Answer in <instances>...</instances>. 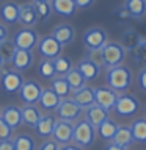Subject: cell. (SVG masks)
I'll return each mask as SVG.
<instances>
[{
    "instance_id": "6da1fadb",
    "label": "cell",
    "mask_w": 146,
    "mask_h": 150,
    "mask_svg": "<svg viewBox=\"0 0 146 150\" xmlns=\"http://www.w3.org/2000/svg\"><path fill=\"white\" fill-rule=\"evenodd\" d=\"M105 81H107V86L112 88L113 91L124 92L132 84V72L126 66H121V64L115 66V67L107 69Z\"/></svg>"
},
{
    "instance_id": "7a4b0ae2",
    "label": "cell",
    "mask_w": 146,
    "mask_h": 150,
    "mask_svg": "<svg viewBox=\"0 0 146 150\" xmlns=\"http://www.w3.org/2000/svg\"><path fill=\"white\" fill-rule=\"evenodd\" d=\"M96 139V128L89 124L87 119L77 120L74 124V134H72V142L80 145L82 149L91 147Z\"/></svg>"
},
{
    "instance_id": "3957f363",
    "label": "cell",
    "mask_w": 146,
    "mask_h": 150,
    "mask_svg": "<svg viewBox=\"0 0 146 150\" xmlns=\"http://www.w3.org/2000/svg\"><path fill=\"white\" fill-rule=\"evenodd\" d=\"M102 58H104V67L110 69L115 66H120L122 61L126 59V49L120 42H107L101 49Z\"/></svg>"
},
{
    "instance_id": "277c9868",
    "label": "cell",
    "mask_w": 146,
    "mask_h": 150,
    "mask_svg": "<svg viewBox=\"0 0 146 150\" xmlns=\"http://www.w3.org/2000/svg\"><path fill=\"white\" fill-rule=\"evenodd\" d=\"M82 41L87 50H99L108 42V35L101 27H91L83 33Z\"/></svg>"
},
{
    "instance_id": "5b68a950",
    "label": "cell",
    "mask_w": 146,
    "mask_h": 150,
    "mask_svg": "<svg viewBox=\"0 0 146 150\" xmlns=\"http://www.w3.org/2000/svg\"><path fill=\"white\" fill-rule=\"evenodd\" d=\"M138 110H140V102L132 94H120L115 103V108H113V111L121 117H130L137 114Z\"/></svg>"
},
{
    "instance_id": "8992f818",
    "label": "cell",
    "mask_w": 146,
    "mask_h": 150,
    "mask_svg": "<svg viewBox=\"0 0 146 150\" xmlns=\"http://www.w3.org/2000/svg\"><path fill=\"white\" fill-rule=\"evenodd\" d=\"M42 88L38 81H35V80H24L21 89H19V98L25 103V105H35V103H38V100H39L41 97V92H42Z\"/></svg>"
},
{
    "instance_id": "52a82bcc",
    "label": "cell",
    "mask_w": 146,
    "mask_h": 150,
    "mask_svg": "<svg viewBox=\"0 0 146 150\" xmlns=\"http://www.w3.org/2000/svg\"><path fill=\"white\" fill-rule=\"evenodd\" d=\"M55 111H57L58 119L74 122V120H77L79 117L82 116V111H83V110H82V108H80L71 97H66V98H61L60 105L57 106Z\"/></svg>"
},
{
    "instance_id": "ba28073f",
    "label": "cell",
    "mask_w": 146,
    "mask_h": 150,
    "mask_svg": "<svg viewBox=\"0 0 146 150\" xmlns=\"http://www.w3.org/2000/svg\"><path fill=\"white\" fill-rule=\"evenodd\" d=\"M0 83H2V88L6 94H16L22 86L24 78H22V74L16 69H3Z\"/></svg>"
},
{
    "instance_id": "9c48e42d",
    "label": "cell",
    "mask_w": 146,
    "mask_h": 150,
    "mask_svg": "<svg viewBox=\"0 0 146 150\" xmlns=\"http://www.w3.org/2000/svg\"><path fill=\"white\" fill-rule=\"evenodd\" d=\"M36 47H38V52H39V55L42 58H49V59H54L57 56H60L61 50H63V45H61L52 35L42 36L41 39L38 41Z\"/></svg>"
},
{
    "instance_id": "30bf717a",
    "label": "cell",
    "mask_w": 146,
    "mask_h": 150,
    "mask_svg": "<svg viewBox=\"0 0 146 150\" xmlns=\"http://www.w3.org/2000/svg\"><path fill=\"white\" fill-rule=\"evenodd\" d=\"M118 96H120V92L113 91V89L108 88V86L94 88V102H96L99 106H102L104 110H107L108 112L113 111L115 103L118 100Z\"/></svg>"
},
{
    "instance_id": "8fae6325",
    "label": "cell",
    "mask_w": 146,
    "mask_h": 150,
    "mask_svg": "<svg viewBox=\"0 0 146 150\" xmlns=\"http://www.w3.org/2000/svg\"><path fill=\"white\" fill-rule=\"evenodd\" d=\"M38 41H39V36L33 28H22L13 38L14 45L22 50H33L38 45Z\"/></svg>"
},
{
    "instance_id": "7c38bea8",
    "label": "cell",
    "mask_w": 146,
    "mask_h": 150,
    "mask_svg": "<svg viewBox=\"0 0 146 150\" xmlns=\"http://www.w3.org/2000/svg\"><path fill=\"white\" fill-rule=\"evenodd\" d=\"M72 134H74V124L72 122L58 119L55 122V127H54V131H52L50 138L54 141H57L60 145H64V144L72 142Z\"/></svg>"
},
{
    "instance_id": "4fadbf2b",
    "label": "cell",
    "mask_w": 146,
    "mask_h": 150,
    "mask_svg": "<svg viewBox=\"0 0 146 150\" xmlns=\"http://www.w3.org/2000/svg\"><path fill=\"white\" fill-rule=\"evenodd\" d=\"M71 98H72L82 110H87V108H89L91 105L96 103L94 102V88L85 84L83 88L77 89V91H72V97Z\"/></svg>"
},
{
    "instance_id": "5bb4252c",
    "label": "cell",
    "mask_w": 146,
    "mask_h": 150,
    "mask_svg": "<svg viewBox=\"0 0 146 150\" xmlns=\"http://www.w3.org/2000/svg\"><path fill=\"white\" fill-rule=\"evenodd\" d=\"M52 36L64 47V45H69L74 42L75 30H74L72 25H69V23H60V25H57L54 30H52Z\"/></svg>"
},
{
    "instance_id": "9a60e30c",
    "label": "cell",
    "mask_w": 146,
    "mask_h": 150,
    "mask_svg": "<svg viewBox=\"0 0 146 150\" xmlns=\"http://www.w3.org/2000/svg\"><path fill=\"white\" fill-rule=\"evenodd\" d=\"M38 13L35 8V3H24L19 8V22L25 28H31L38 23Z\"/></svg>"
},
{
    "instance_id": "2e32d148",
    "label": "cell",
    "mask_w": 146,
    "mask_h": 150,
    "mask_svg": "<svg viewBox=\"0 0 146 150\" xmlns=\"http://www.w3.org/2000/svg\"><path fill=\"white\" fill-rule=\"evenodd\" d=\"M33 52L31 50H22V49H17L16 53L13 56V69L19 70V72H22V70H27L31 67L33 64Z\"/></svg>"
},
{
    "instance_id": "e0dca14e",
    "label": "cell",
    "mask_w": 146,
    "mask_h": 150,
    "mask_svg": "<svg viewBox=\"0 0 146 150\" xmlns=\"http://www.w3.org/2000/svg\"><path fill=\"white\" fill-rule=\"evenodd\" d=\"M0 117H2L13 130L22 125V112H21V108L19 106H14V105L5 106L2 110V112H0Z\"/></svg>"
},
{
    "instance_id": "ac0fdd59",
    "label": "cell",
    "mask_w": 146,
    "mask_h": 150,
    "mask_svg": "<svg viewBox=\"0 0 146 150\" xmlns=\"http://www.w3.org/2000/svg\"><path fill=\"white\" fill-rule=\"evenodd\" d=\"M52 11L61 17H71L77 11V5L74 0H50Z\"/></svg>"
},
{
    "instance_id": "d6986e66",
    "label": "cell",
    "mask_w": 146,
    "mask_h": 150,
    "mask_svg": "<svg viewBox=\"0 0 146 150\" xmlns=\"http://www.w3.org/2000/svg\"><path fill=\"white\" fill-rule=\"evenodd\" d=\"M107 117H108V111L104 110L102 106H99L97 103H94V105H91L89 108L85 110V119H87L94 128H97Z\"/></svg>"
},
{
    "instance_id": "ffe728a7",
    "label": "cell",
    "mask_w": 146,
    "mask_h": 150,
    "mask_svg": "<svg viewBox=\"0 0 146 150\" xmlns=\"http://www.w3.org/2000/svg\"><path fill=\"white\" fill-rule=\"evenodd\" d=\"M77 69L82 72V75L85 77V80L87 81H91V80H96L99 75H101V69L102 67H99V66L96 63H93L89 58H82L79 61V64H77Z\"/></svg>"
},
{
    "instance_id": "44dd1931",
    "label": "cell",
    "mask_w": 146,
    "mask_h": 150,
    "mask_svg": "<svg viewBox=\"0 0 146 150\" xmlns=\"http://www.w3.org/2000/svg\"><path fill=\"white\" fill-rule=\"evenodd\" d=\"M19 8L21 5L14 2H5L0 5V17L6 23H16L19 22Z\"/></svg>"
},
{
    "instance_id": "7402d4cb",
    "label": "cell",
    "mask_w": 146,
    "mask_h": 150,
    "mask_svg": "<svg viewBox=\"0 0 146 150\" xmlns=\"http://www.w3.org/2000/svg\"><path fill=\"white\" fill-rule=\"evenodd\" d=\"M60 102H61V98L57 96V94L52 91L50 88L42 89L41 97H39V100H38L39 106L44 108V110H47V111H55L57 106L60 105Z\"/></svg>"
},
{
    "instance_id": "603a6c76",
    "label": "cell",
    "mask_w": 146,
    "mask_h": 150,
    "mask_svg": "<svg viewBox=\"0 0 146 150\" xmlns=\"http://www.w3.org/2000/svg\"><path fill=\"white\" fill-rule=\"evenodd\" d=\"M21 112H22V124L31 127V128H35V125L42 117L39 108L36 105H24L21 108Z\"/></svg>"
},
{
    "instance_id": "cb8c5ba5",
    "label": "cell",
    "mask_w": 146,
    "mask_h": 150,
    "mask_svg": "<svg viewBox=\"0 0 146 150\" xmlns=\"http://www.w3.org/2000/svg\"><path fill=\"white\" fill-rule=\"evenodd\" d=\"M55 122H57V119L54 116H42L41 119H39V122L35 125V131H36V134L39 136V138H44V139H47V138H50L52 136V131H54V127H55Z\"/></svg>"
},
{
    "instance_id": "d4e9b609",
    "label": "cell",
    "mask_w": 146,
    "mask_h": 150,
    "mask_svg": "<svg viewBox=\"0 0 146 150\" xmlns=\"http://www.w3.org/2000/svg\"><path fill=\"white\" fill-rule=\"evenodd\" d=\"M141 39H143V38L140 36L138 31L134 30V28H129V30H126L121 35V42H120V44L126 49V52H132L137 45L140 44Z\"/></svg>"
},
{
    "instance_id": "484cf974",
    "label": "cell",
    "mask_w": 146,
    "mask_h": 150,
    "mask_svg": "<svg viewBox=\"0 0 146 150\" xmlns=\"http://www.w3.org/2000/svg\"><path fill=\"white\" fill-rule=\"evenodd\" d=\"M118 127L120 125H118L115 120L110 119V117H107V119L96 128V131H97V134L101 136L104 141H108V142H110V141L113 139V136H115V133H116Z\"/></svg>"
},
{
    "instance_id": "4316f807",
    "label": "cell",
    "mask_w": 146,
    "mask_h": 150,
    "mask_svg": "<svg viewBox=\"0 0 146 150\" xmlns=\"http://www.w3.org/2000/svg\"><path fill=\"white\" fill-rule=\"evenodd\" d=\"M122 6L134 19H141L146 14V0H126Z\"/></svg>"
},
{
    "instance_id": "83f0119b",
    "label": "cell",
    "mask_w": 146,
    "mask_h": 150,
    "mask_svg": "<svg viewBox=\"0 0 146 150\" xmlns=\"http://www.w3.org/2000/svg\"><path fill=\"white\" fill-rule=\"evenodd\" d=\"M113 142H116V144H120L122 145V147H129L130 144H134L135 141H134V136H132V131L130 128L127 125H120L118 127V130H116V133L115 136H113Z\"/></svg>"
},
{
    "instance_id": "f1b7e54d",
    "label": "cell",
    "mask_w": 146,
    "mask_h": 150,
    "mask_svg": "<svg viewBox=\"0 0 146 150\" xmlns=\"http://www.w3.org/2000/svg\"><path fill=\"white\" fill-rule=\"evenodd\" d=\"M50 81H52V83H50V89H52V91H54L60 98H66V97L71 96L72 89H71V86L68 84V81L64 80V77H54Z\"/></svg>"
},
{
    "instance_id": "f546056e",
    "label": "cell",
    "mask_w": 146,
    "mask_h": 150,
    "mask_svg": "<svg viewBox=\"0 0 146 150\" xmlns=\"http://www.w3.org/2000/svg\"><path fill=\"white\" fill-rule=\"evenodd\" d=\"M135 142H146V117H138L129 125Z\"/></svg>"
},
{
    "instance_id": "4dcf8cb0",
    "label": "cell",
    "mask_w": 146,
    "mask_h": 150,
    "mask_svg": "<svg viewBox=\"0 0 146 150\" xmlns=\"http://www.w3.org/2000/svg\"><path fill=\"white\" fill-rule=\"evenodd\" d=\"M64 80L68 81V84L71 86V89H72V91H77V89L83 88L85 84H87V80H85V77L82 75V72H80L77 67H72V69H71L69 72L64 75Z\"/></svg>"
},
{
    "instance_id": "1f68e13d",
    "label": "cell",
    "mask_w": 146,
    "mask_h": 150,
    "mask_svg": "<svg viewBox=\"0 0 146 150\" xmlns=\"http://www.w3.org/2000/svg\"><path fill=\"white\" fill-rule=\"evenodd\" d=\"M14 150H36V142L31 134L21 133L13 139Z\"/></svg>"
},
{
    "instance_id": "d6a6232c",
    "label": "cell",
    "mask_w": 146,
    "mask_h": 150,
    "mask_svg": "<svg viewBox=\"0 0 146 150\" xmlns=\"http://www.w3.org/2000/svg\"><path fill=\"white\" fill-rule=\"evenodd\" d=\"M52 61H54L57 77H64V75L72 69V61H71V58H68V56H64V55L57 56V58H54Z\"/></svg>"
},
{
    "instance_id": "836d02e7",
    "label": "cell",
    "mask_w": 146,
    "mask_h": 150,
    "mask_svg": "<svg viewBox=\"0 0 146 150\" xmlns=\"http://www.w3.org/2000/svg\"><path fill=\"white\" fill-rule=\"evenodd\" d=\"M16 50H17V47L14 45L13 41L5 39V41L0 42V58L3 59V63H11Z\"/></svg>"
},
{
    "instance_id": "e575fe53",
    "label": "cell",
    "mask_w": 146,
    "mask_h": 150,
    "mask_svg": "<svg viewBox=\"0 0 146 150\" xmlns=\"http://www.w3.org/2000/svg\"><path fill=\"white\" fill-rule=\"evenodd\" d=\"M38 74L41 75L42 78L46 80H52L55 75V67H54V61L49 59V58H42L38 64Z\"/></svg>"
},
{
    "instance_id": "d590c367",
    "label": "cell",
    "mask_w": 146,
    "mask_h": 150,
    "mask_svg": "<svg viewBox=\"0 0 146 150\" xmlns=\"http://www.w3.org/2000/svg\"><path fill=\"white\" fill-rule=\"evenodd\" d=\"M38 13V19L41 22H46L47 19L52 16V5L50 2H33Z\"/></svg>"
},
{
    "instance_id": "8d00e7d4",
    "label": "cell",
    "mask_w": 146,
    "mask_h": 150,
    "mask_svg": "<svg viewBox=\"0 0 146 150\" xmlns=\"http://www.w3.org/2000/svg\"><path fill=\"white\" fill-rule=\"evenodd\" d=\"M132 56H134L137 64H141L146 67V39L145 38L140 41V44L132 50Z\"/></svg>"
},
{
    "instance_id": "74e56055",
    "label": "cell",
    "mask_w": 146,
    "mask_h": 150,
    "mask_svg": "<svg viewBox=\"0 0 146 150\" xmlns=\"http://www.w3.org/2000/svg\"><path fill=\"white\" fill-rule=\"evenodd\" d=\"M11 136H13V128L0 117V141L11 139Z\"/></svg>"
},
{
    "instance_id": "f35d334b",
    "label": "cell",
    "mask_w": 146,
    "mask_h": 150,
    "mask_svg": "<svg viewBox=\"0 0 146 150\" xmlns=\"http://www.w3.org/2000/svg\"><path fill=\"white\" fill-rule=\"evenodd\" d=\"M87 58H89V59L93 61V63H96L99 67H104V58H102V52H101V49H99V50H88Z\"/></svg>"
},
{
    "instance_id": "ab89813d",
    "label": "cell",
    "mask_w": 146,
    "mask_h": 150,
    "mask_svg": "<svg viewBox=\"0 0 146 150\" xmlns=\"http://www.w3.org/2000/svg\"><path fill=\"white\" fill-rule=\"evenodd\" d=\"M60 149V144L57 142V141L54 139H46L44 142L39 144V147H38L36 150H58Z\"/></svg>"
},
{
    "instance_id": "60d3db41",
    "label": "cell",
    "mask_w": 146,
    "mask_h": 150,
    "mask_svg": "<svg viewBox=\"0 0 146 150\" xmlns=\"http://www.w3.org/2000/svg\"><path fill=\"white\" fill-rule=\"evenodd\" d=\"M113 16H115L118 21H129V19H132V17H130V14H129V11H127L124 6L116 8L115 11H113Z\"/></svg>"
},
{
    "instance_id": "b9f144b4",
    "label": "cell",
    "mask_w": 146,
    "mask_h": 150,
    "mask_svg": "<svg viewBox=\"0 0 146 150\" xmlns=\"http://www.w3.org/2000/svg\"><path fill=\"white\" fill-rule=\"evenodd\" d=\"M137 84L143 92H146V67H143L137 75Z\"/></svg>"
},
{
    "instance_id": "7bdbcfd3",
    "label": "cell",
    "mask_w": 146,
    "mask_h": 150,
    "mask_svg": "<svg viewBox=\"0 0 146 150\" xmlns=\"http://www.w3.org/2000/svg\"><path fill=\"white\" fill-rule=\"evenodd\" d=\"M74 2H75V5H77V8L87 9V8H89L94 3V0H74Z\"/></svg>"
},
{
    "instance_id": "ee69618b",
    "label": "cell",
    "mask_w": 146,
    "mask_h": 150,
    "mask_svg": "<svg viewBox=\"0 0 146 150\" xmlns=\"http://www.w3.org/2000/svg\"><path fill=\"white\" fill-rule=\"evenodd\" d=\"M0 150H14L13 139H5V141H0Z\"/></svg>"
},
{
    "instance_id": "f6af8a7d",
    "label": "cell",
    "mask_w": 146,
    "mask_h": 150,
    "mask_svg": "<svg viewBox=\"0 0 146 150\" xmlns=\"http://www.w3.org/2000/svg\"><path fill=\"white\" fill-rule=\"evenodd\" d=\"M104 150H127V149L120 145V144H116V142H113V141H110V142L104 147Z\"/></svg>"
},
{
    "instance_id": "bcb514c9",
    "label": "cell",
    "mask_w": 146,
    "mask_h": 150,
    "mask_svg": "<svg viewBox=\"0 0 146 150\" xmlns=\"http://www.w3.org/2000/svg\"><path fill=\"white\" fill-rule=\"evenodd\" d=\"M58 150H83L80 145L77 144H72V142H69V144H64V145H60V149Z\"/></svg>"
},
{
    "instance_id": "7dc6e473",
    "label": "cell",
    "mask_w": 146,
    "mask_h": 150,
    "mask_svg": "<svg viewBox=\"0 0 146 150\" xmlns=\"http://www.w3.org/2000/svg\"><path fill=\"white\" fill-rule=\"evenodd\" d=\"M8 39V28L3 25V23H0V42Z\"/></svg>"
},
{
    "instance_id": "c3c4849f",
    "label": "cell",
    "mask_w": 146,
    "mask_h": 150,
    "mask_svg": "<svg viewBox=\"0 0 146 150\" xmlns=\"http://www.w3.org/2000/svg\"><path fill=\"white\" fill-rule=\"evenodd\" d=\"M3 64H5V63H3V59H2V58H0V69H2V67H3Z\"/></svg>"
},
{
    "instance_id": "681fc988",
    "label": "cell",
    "mask_w": 146,
    "mask_h": 150,
    "mask_svg": "<svg viewBox=\"0 0 146 150\" xmlns=\"http://www.w3.org/2000/svg\"><path fill=\"white\" fill-rule=\"evenodd\" d=\"M33 2H50V0H33Z\"/></svg>"
},
{
    "instance_id": "f907efd6",
    "label": "cell",
    "mask_w": 146,
    "mask_h": 150,
    "mask_svg": "<svg viewBox=\"0 0 146 150\" xmlns=\"http://www.w3.org/2000/svg\"><path fill=\"white\" fill-rule=\"evenodd\" d=\"M145 114H146V108H145Z\"/></svg>"
},
{
    "instance_id": "816d5d0a",
    "label": "cell",
    "mask_w": 146,
    "mask_h": 150,
    "mask_svg": "<svg viewBox=\"0 0 146 150\" xmlns=\"http://www.w3.org/2000/svg\"><path fill=\"white\" fill-rule=\"evenodd\" d=\"M0 112H2V110H0Z\"/></svg>"
}]
</instances>
